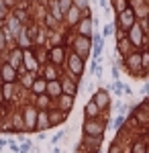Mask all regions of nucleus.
I'll return each mask as SVG.
<instances>
[{"instance_id": "1", "label": "nucleus", "mask_w": 149, "mask_h": 153, "mask_svg": "<svg viewBox=\"0 0 149 153\" xmlns=\"http://www.w3.org/2000/svg\"><path fill=\"white\" fill-rule=\"evenodd\" d=\"M66 45H68L74 53H78L82 59H86V61H88V59H90V55H92L94 41H92L90 37H82V35H76V33H69Z\"/></svg>"}, {"instance_id": "2", "label": "nucleus", "mask_w": 149, "mask_h": 153, "mask_svg": "<svg viewBox=\"0 0 149 153\" xmlns=\"http://www.w3.org/2000/svg\"><path fill=\"white\" fill-rule=\"evenodd\" d=\"M84 71H86V59H82L78 53H74V51L69 49L68 59H66V65H63V74H68L69 78H74L76 82L82 84Z\"/></svg>"}, {"instance_id": "3", "label": "nucleus", "mask_w": 149, "mask_h": 153, "mask_svg": "<svg viewBox=\"0 0 149 153\" xmlns=\"http://www.w3.org/2000/svg\"><path fill=\"white\" fill-rule=\"evenodd\" d=\"M108 129V120L106 118H84L82 123V135L84 137H104Z\"/></svg>"}, {"instance_id": "4", "label": "nucleus", "mask_w": 149, "mask_h": 153, "mask_svg": "<svg viewBox=\"0 0 149 153\" xmlns=\"http://www.w3.org/2000/svg\"><path fill=\"white\" fill-rule=\"evenodd\" d=\"M127 39H129V43L133 45V49H143L145 45H147L149 37H147V33H145V29H143L141 21H137V23L127 31Z\"/></svg>"}, {"instance_id": "5", "label": "nucleus", "mask_w": 149, "mask_h": 153, "mask_svg": "<svg viewBox=\"0 0 149 153\" xmlns=\"http://www.w3.org/2000/svg\"><path fill=\"white\" fill-rule=\"evenodd\" d=\"M90 98L98 104V108L102 110V118L108 120V117H110V108H112V96H110V92H108L106 88H96V92H94Z\"/></svg>"}, {"instance_id": "6", "label": "nucleus", "mask_w": 149, "mask_h": 153, "mask_svg": "<svg viewBox=\"0 0 149 153\" xmlns=\"http://www.w3.org/2000/svg\"><path fill=\"white\" fill-rule=\"evenodd\" d=\"M21 112H23V123H25V131L27 133H37V117H39V110L33 102H25L21 106Z\"/></svg>"}, {"instance_id": "7", "label": "nucleus", "mask_w": 149, "mask_h": 153, "mask_svg": "<svg viewBox=\"0 0 149 153\" xmlns=\"http://www.w3.org/2000/svg\"><path fill=\"white\" fill-rule=\"evenodd\" d=\"M68 53H69V47L66 45H57V47H49L47 49V57L53 65L57 68H63L66 65V59H68Z\"/></svg>"}, {"instance_id": "8", "label": "nucleus", "mask_w": 149, "mask_h": 153, "mask_svg": "<svg viewBox=\"0 0 149 153\" xmlns=\"http://www.w3.org/2000/svg\"><path fill=\"white\" fill-rule=\"evenodd\" d=\"M102 141H104V137H84V135H82L78 151H82V153H100Z\"/></svg>"}, {"instance_id": "9", "label": "nucleus", "mask_w": 149, "mask_h": 153, "mask_svg": "<svg viewBox=\"0 0 149 153\" xmlns=\"http://www.w3.org/2000/svg\"><path fill=\"white\" fill-rule=\"evenodd\" d=\"M23 65H25V70L31 71V74H39V71H41V63H39V59H37L35 47L23 49Z\"/></svg>"}, {"instance_id": "10", "label": "nucleus", "mask_w": 149, "mask_h": 153, "mask_svg": "<svg viewBox=\"0 0 149 153\" xmlns=\"http://www.w3.org/2000/svg\"><path fill=\"white\" fill-rule=\"evenodd\" d=\"M115 23H116V29H121V31H125V33H127L133 25L137 23V14H135V10L129 6L125 12L116 14V21H115Z\"/></svg>"}, {"instance_id": "11", "label": "nucleus", "mask_w": 149, "mask_h": 153, "mask_svg": "<svg viewBox=\"0 0 149 153\" xmlns=\"http://www.w3.org/2000/svg\"><path fill=\"white\" fill-rule=\"evenodd\" d=\"M94 31H96V27H94V16H82L80 23L76 25V29H74V33L76 35H82V37H94Z\"/></svg>"}, {"instance_id": "12", "label": "nucleus", "mask_w": 149, "mask_h": 153, "mask_svg": "<svg viewBox=\"0 0 149 153\" xmlns=\"http://www.w3.org/2000/svg\"><path fill=\"white\" fill-rule=\"evenodd\" d=\"M59 82H61V90H63V94H69V96H78V94H80L82 84L76 82L74 78H69L68 74H61Z\"/></svg>"}, {"instance_id": "13", "label": "nucleus", "mask_w": 149, "mask_h": 153, "mask_svg": "<svg viewBox=\"0 0 149 153\" xmlns=\"http://www.w3.org/2000/svg\"><path fill=\"white\" fill-rule=\"evenodd\" d=\"M2 61H6V63H8V65H12L14 70H19V68L23 65V49H21V47H12V49H8V51L4 53Z\"/></svg>"}, {"instance_id": "14", "label": "nucleus", "mask_w": 149, "mask_h": 153, "mask_svg": "<svg viewBox=\"0 0 149 153\" xmlns=\"http://www.w3.org/2000/svg\"><path fill=\"white\" fill-rule=\"evenodd\" d=\"M0 80L2 84H14L19 82V71L12 65H8L6 61H0Z\"/></svg>"}, {"instance_id": "15", "label": "nucleus", "mask_w": 149, "mask_h": 153, "mask_svg": "<svg viewBox=\"0 0 149 153\" xmlns=\"http://www.w3.org/2000/svg\"><path fill=\"white\" fill-rule=\"evenodd\" d=\"M80 19H82V10L78 6H72V8L66 12V16H63V27L74 33V29H76V25L80 23Z\"/></svg>"}, {"instance_id": "16", "label": "nucleus", "mask_w": 149, "mask_h": 153, "mask_svg": "<svg viewBox=\"0 0 149 153\" xmlns=\"http://www.w3.org/2000/svg\"><path fill=\"white\" fill-rule=\"evenodd\" d=\"M61 74H63V68L53 65L51 61H47L45 65L41 68V71H39V76H41V78H45L47 82H51V80H59V78H61Z\"/></svg>"}, {"instance_id": "17", "label": "nucleus", "mask_w": 149, "mask_h": 153, "mask_svg": "<svg viewBox=\"0 0 149 153\" xmlns=\"http://www.w3.org/2000/svg\"><path fill=\"white\" fill-rule=\"evenodd\" d=\"M49 112V125H51V129H55V127H59V125H63L66 120H68V112H63V110H59V108H49L47 110Z\"/></svg>"}, {"instance_id": "18", "label": "nucleus", "mask_w": 149, "mask_h": 153, "mask_svg": "<svg viewBox=\"0 0 149 153\" xmlns=\"http://www.w3.org/2000/svg\"><path fill=\"white\" fill-rule=\"evenodd\" d=\"M74 104H76V96H69V94H61L57 100L53 102V106H55V108L63 110V112H68V114L74 110Z\"/></svg>"}, {"instance_id": "19", "label": "nucleus", "mask_w": 149, "mask_h": 153, "mask_svg": "<svg viewBox=\"0 0 149 153\" xmlns=\"http://www.w3.org/2000/svg\"><path fill=\"white\" fill-rule=\"evenodd\" d=\"M131 51H133V45L129 43L127 35L123 37V39H115V55L116 57H125V55H129Z\"/></svg>"}, {"instance_id": "20", "label": "nucleus", "mask_w": 149, "mask_h": 153, "mask_svg": "<svg viewBox=\"0 0 149 153\" xmlns=\"http://www.w3.org/2000/svg\"><path fill=\"white\" fill-rule=\"evenodd\" d=\"M29 102H33L37 106V110H49V108H53V100L45 94H39V96H31V100Z\"/></svg>"}, {"instance_id": "21", "label": "nucleus", "mask_w": 149, "mask_h": 153, "mask_svg": "<svg viewBox=\"0 0 149 153\" xmlns=\"http://www.w3.org/2000/svg\"><path fill=\"white\" fill-rule=\"evenodd\" d=\"M4 27H6V29L10 31L12 35H14V39H16V37H19V33L23 31V27H25V25L21 23V21H19V19H16V16H14V14L10 12V16H8V19L4 21Z\"/></svg>"}, {"instance_id": "22", "label": "nucleus", "mask_w": 149, "mask_h": 153, "mask_svg": "<svg viewBox=\"0 0 149 153\" xmlns=\"http://www.w3.org/2000/svg\"><path fill=\"white\" fill-rule=\"evenodd\" d=\"M100 117H102V110H100L98 104L90 98V100L84 104V118H100Z\"/></svg>"}, {"instance_id": "23", "label": "nucleus", "mask_w": 149, "mask_h": 153, "mask_svg": "<svg viewBox=\"0 0 149 153\" xmlns=\"http://www.w3.org/2000/svg\"><path fill=\"white\" fill-rule=\"evenodd\" d=\"M131 153H149V145L143 139V135H137L135 139H131Z\"/></svg>"}, {"instance_id": "24", "label": "nucleus", "mask_w": 149, "mask_h": 153, "mask_svg": "<svg viewBox=\"0 0 149 153\" xmlns=\"http://www.w3.org/2000/svg\"><path fill=\"white\" fill-rule=\"evenodd\" d=\"M63 94V90H61V82L59 80H51V82H47V96L55 102L59 96Z\"/></svg>"}, {"instance_id": "25", "label": "nucleus", "mask_w": 149, "mask_h": 153, "mask_svg": "<svg viewBox=\"0 0 149 153\" xmlns=\"http://www.w3.org/2000/svg\"><path fill=\"white\" fill-rule=\"evenodd\" d=\"M47 131H51L49 112L47 110H39V117H37V133H47Z\"/></svg>"}, {"instance_id": "26", "label": "nucleus", "mask_w": 149, "mask_h": 153, "mask_svg": "<svg viewBox=\"0 0 149 153\" xmlns=\"http://www.w3.org/2000/svg\"><path fill=\"white\" fill-rule=\"evenodd\" d=\"M16 47H21V49H31V47H35L33 41H31V37H29L27 25L23 27V31L19 33V37H16Z\"/></svg>"}, {"instance_id": "27", "label": "nucleus", "mask_w": 149, "mask_h": 153, "mask_svg": "<svg viewBox=\"0 0 149 153\" xmlns=\"http://www.w3.org/2000/svg\"><path fill=\"white\" fill-rule=\"evenodd\" d=\"M31 96H39V94H45L47 92V80L45 78H41V76H37L35 78V82H33V86H31Z\"/></svg>"}, {"instance_id": "28", "label": "nucleus", "mask_w": 149, "mask_h": 153, "mask_svg": "<svg viewBox=\"0 0 149 153\" xmlns=\"http://www.w3.org/2000/svg\"><path fill=\"white\" fill-rule=\"evenodd\" d=\"M37 76H39V74H31V71H25V74H21V76H19V82H16V84H19V86H21L23 90H27V92H29Z\"/></svg>"}, {"instance_id": "29", "label": "nucleus", "mask_w": 149, "mask_h": 153, "mask_svg": "<svg viewBox=\"0 0 149 153\" xmlns=\"http://www.w3.org/2000/svg\"><path fill=\"white\" fill-rule=\"evenodd\" d=\"M104 88H106V90H108L110 94L118 96V98H121V96H125V84L121 82V80H112L110 84H106Z\"/></svg>"}, {"instance_id": "30", "label": "nucleus", "mask_w": 149, "mask_h": 153, "mask_svg": "<svg viewBox=\"0 0 149 153\" xmlns=\"http://www.w3.org/2000/svg\"><path fill=\"white\" fill-rule=\"evenodd\" d=\"M10 12H12V14H14V16H16V19H19V21H21L23 25H29V23H31V12H29V8H21V6H14Z\"/></svg>"}, {"instance_id": "31", "label": "nucleus", "mask_w": 149, "mask_h": 153, "mask_svg": "<svg viewBox=\"0 0 149 153\" xmlns=\"http://www.w3.org/2000/svg\"><path fill=\"white\" fill-rule=\"evenodd\" d=\"M90 74L96 78V80H102V76H104V65H102V61H96V59L90 57Z\"/></svg>"}, {"instance_id": "32", "label": "nucleus", "mask_w": 149, "mask_h": 153, "mask_svg": "<svg viewBox=\"0 0 149 153\" xmlns=\"http://www.w3.org/2000/svg\"><path fill=\"white\" fill-rule=\"evenodd\" d=\"M125 125H127V117H125V114H116V117L112 118V123L108 120V129H112V131H121ZM108 129H106V131H108Z\"/></svg>"}, {"instance_id": "33", "label": "nucleus", "mask_w": 149, "mask_h": 153, "mask_svg": "<svg viewBox=\"0 0 149 153\" xmlns=\"http://www.w3.org/2000/svg\"><path fill=\"white\" fill-rule=\"evenodd\" d=\"M129 8V0H112V10L115 14H121Z\"/></svg>"}, {"instance_id": "34", "label": "nucleus", "mask_w": 149, "mask_h": 153, "mask_svg": "<svg viewBox=\"0 0 149 153\" xmlns=\"http://www.w3.org/2000/svg\"><path fill=\"white\" fill-rule=\"evenodd\" d=\"M131 108H133V106L125 104L123 100H116V102H115V110L118 112V114H125V117H129V112H131Z\"/></svg>"}, {"instance_id": "35", "label": "nucleus", "mask_w": 149, "mask_h": 153, "mask_svg": "<svg viewBox=\"0 0 149 153\" xmlns=\"http://www.w3.org/2000/svg\"><path fill=\"white\" fill-rule=\"evenodd\" d=\"M35 145H37V143H35L33 139H23V141H21V151L23 153H31L35 149Z\"/></svg>"}, {"instance_id": "36", "label": "nucleus", "mask_w": 149, "mask_h": 153, "mask_svg": "<svg viewBox=\"0 0 149 153\" xmlns=\"http://www.w3.org/2000/svg\"><path fill=\"white\" fill-rule=\"evenodd\" d=\"M68 137V129H61V131H57L53 137H51V145H59V143L63 141Z\"/></svg>"}, {"instance_id": "37", "label": "nucleus", "mask_w": 149, "mask_h": 153, "mask_svg": "<svg viewBox=\"0 0 149 153\" xmlns=\"http://www.w3.org/2000/svg\"><path fill=\"white\" fill-rule=\"evenodd\" d=\"M115 33H116V23H106L104 25V29H102L104 39H106V37H112Z\"/></svg>"}, {"instance_id": "38", "label": "nucleus", "mask_w": 149, "mask_h": 153, "mask_svg": "<svg viewBox=\"0 0 149 153\" xmlns=\"http://www.w3.org/2000/svg\"><path fill=\"white\" fill-rule=\"evenodd\" d=\"M141 61H143V70L149 74V47L141 49Z\"/></svg>"}, {"instance_id": "39", "label": "nucleus", "mask_w": 149, "mask_h": 153, "mask_svg": "<svg viewBox=\"0 0 149 153\" xmlns=\"http://www.w3.org/2000/svg\"><path fill=\"white\" fill-rule=\"evenodd\" d=\"M8 51V43H6V37H4V31L0 29V57H4V53Z\"/></svg>"}, {"instance_id": "40", "label": "nucleus", "mask_w": 149, "mask_h": 153, "mask_svg": "<svg viewBox=\"0 0 149 153\" xmlns=\"http://www.w3.org/2000/svg\"><path fill=\"white\" fill-rule=\"evenodd\" d=\"M98 4H100V8H102L104 16L110 19V0H98Z\"/></svg>"}, {"instance_id": "41", "label": "nucleus", "mask_w": 149, "mask_h": 153, "mask_svg": "<svg viewBox=\"0 0 149 153\" xmlns=\"http://www.w3.org/2000/svg\"><path fill=\"white\" fill-rule=\"evenodd\" d=\"M59 2V8H61V12H63V16H66V12L74 6V0H57Z\"/></svg>"}, {"instance_id": "42", "label": "nucleus", "mask_w": 149, "mask_h": 153, "mask_svg": "<svg viewBox=\"0 0 149 153\" xmlns=\"http://www.w3.org/2000/svg\"><path fill=\"white\" fill-rule=\"evenodd\" d=\"M84 90H86V92L92 96L94 92H96V82H94V80H88V82L84 84Z\"/></svg>"}, {"instance_id": "43", "label": "nucleus", "mask_w": 149, "mask_h": 153, "mask_svg": "<svg viewBox=\"0 0 149 153\" xmlns=\"http://www.w3.org/2000/svg\"><path fill=\"white\" fill-rule=\"evenodd\" d=\"M8 151L10 153H19L21 151V143H16L14 139H8Z\"/></svg>"}, {"instance_id": "44", "label": "nucleus", "mask_w": 149, "mask_h": 153, "mask_svg": "<svg viewBox=\"0 0 149 153\" xmlns=\"http://www.w3.org/2000/svg\"><path fill=\"white\" fill-rule=\"evenodd\" d=\"M74 6H78L80 10H86L90 8V0H74Z\"/></svg>"}, {"instance_id": "45", "label": "nucleus", "mask_w": 149, "mask_h": 153, "mask_svg": "<svg viewBox=\"0 0 149 153\" xmlns=\"http://www.w3.org/2000/svg\"><path fill=\"white\" fill-rule=\"evenodd\" d=\"M110 76H112V80H121V68L118 65H110Z\"/></svg>"}, {"instance_id": "46", "label": "nucleus", "mask_w": 149, "mask_h": 153, "mask_svg": "<svg viewBox=\"0 0 149 153\" xmlns=\"http://www.w3.org/2000/svg\"><path fill=\"white\" fill-rule=\"evenodd\" d=\"M141 96L145 98V96H149V80H145L143 82V88H141Z\"/></svg>"}, {"instance_id": "47", "label": "nucleus", "mask_w": 149, "mask_h": 153, "mask_svg": "<svg viewBox=\"0 0 149 153\" xmlns=\"http://www.w3.org/2000/svg\"><path fill=\"white\" fill-rule=\"evenodd\" d=\"M45 141V133H35V143H43Z\"/></svg>"}, {"instance_id": "48", "label": "nucleus", "mask_w": 149, "mask_h": 153, "mask_svg": "<svg viewBox=\"0 0 149 153\" xmlns=\"http://www.w3.org/2000/svg\"><path fill=\"white\" fill-rule=\"evenodd\" d=\"M133 94H135V90H133L129 84H125V96H133Z\"/></svg>"}, {"instance_id": "49", "label": "nucleus", "mask_w": 149, "mask_h": 153, "mask_svg": "<svg viewBox=\"0 0 149 153\" xmlns=\"http://www.w3.org/2000/svg\"><path fill=\"white\" fill-rule=\"evenodd\" d=\"M143 106H145V108L149 110V96H145V100H143Z\"/></svg>"}, {"instance_id": "50", "label": "nucleus", "mask_w": 149, "mask_h": 153, "mask_svg": "<svg viewBox=\"0 0 149 153\" xmlns=\"http://www.w3.org/2000/svg\"><path fill=\"white\" fill-rule=\"evenodd\" d=\"M31 153H41V149H39V147L35 145V149H33V151H31Z\"/></svg>"}, {"instance_id": "51", "label": "nucleus", "mask_w": 149, "mask_h": 153, "mask_svg": "<svg viewBox=\"0 0 149 153\" xmlns=\"http://www.w3.org/2000/svg\"><path fill=\"white\" fill-rule=\"evenodd\" d=\"M0 104H2V88H0Z\"/></svg>"}, {"instance_id": "52", "label": "nucleus", "mask_w": 149, "mask_h": 153, "mask_svg": "<svg viewBox=\"0 0 149 153\" xmlns=\"http://www.w3.org/2000/svg\"><path fill=\"white\" fill-rule=\"evenodd\" d=\"M2 27H4V21H2V19H0V29H2Z\"/></svg>"}, {"instance_id": "53", "label": "nucleus", "mask_w": 149, "mask_h": 153, "mask_svg": "<svg viewBox=\"0 0 149 153\" xmlns=\"http://www.w3.org/2000/svg\"><path fill=\"white\" fill-rule=\"evenodd\" d=\"M145 21H147V25H149V14H147V19H145Z\"/></svg>"}, {"instance_id": "54", "label": "nucleus", "mask_w": 149, "mask_h": 153, "mask_svg": "<svg viewBox=\"0 0 149 153\" xmlns=\"http://www.w3.org/2000/svg\"><path fill=\"white\" fill-rule=\"evenodd\" d=\"M35 2H43V0H35Z\"/></svg>"}, {"instance_id": "55", "label": "nucleus", "mask_w": 149, "mask_h": 153, "mask_svg": "<svg viewBox=\"0 0 149 153\" xmlns=\"http://www.w3.org/2000/svg\"><path fill=\"white\" fill-rule=\"evenodd\" d=\"M129 2H133V0H129Z\"/></svg>"}, {"instance_id": "56", "label": "nucleus", "mask_w": 149, "mask_h": 153, "mask_svg": "<svg viewBox=\"0 0 149 153\" xmlns=\"http://www.w3.org/2000/svg\"><path fill=\"white\" fill-rule=\"evenodd\" d=\"M0 61H2V57H0Z\"/></svg>"}, {"instance_id": "57", "label": "nucleus", "mask_w": 149, "mask_h": 153, "mask_svg": "<svg viewBox=\"0 0 149 153\" xmlns=\"http://www.w3.org/2000/svg\"><path fill=\"white\" fill-rule=\"evenodd\" d=\"M0 84H2V80H0Z\"/></svg>"}, {"instance_id": "58", "label": "nucleus", "mask_w": 149, "mask_h": 153, "mask_svg": "<svg viewBox=\"0 0 149 153\" xmlns=\"http://www.w3.org/2000/svg\"><path fill=\"white\" fill-rule=\"evenodd\" d=\"M100 153H102V151H100Z\"/></svg>"}, {"instance_id": "59", "label": "nucleus", "mask_w": 149, "mask_h": 153, "mask_svg": "<svg viewBox=\"0 0 149 153\" xmlns=\"http://www.w3.org/2000/svg\"><path fill=\"white\" fill-rule=\"evenodd\" d=\"M0 106H2V104H0Z\"/></svg>"}]
</instances>
